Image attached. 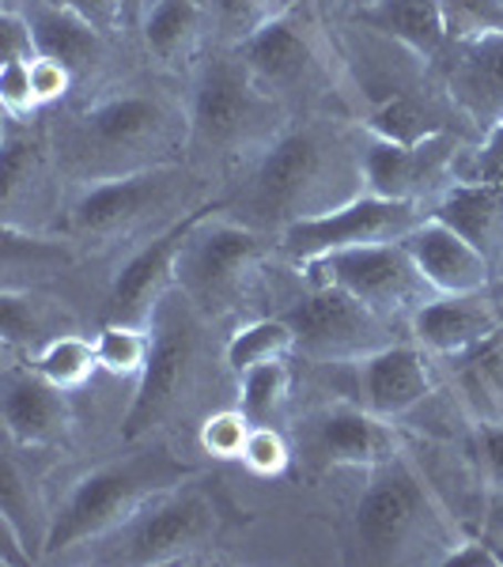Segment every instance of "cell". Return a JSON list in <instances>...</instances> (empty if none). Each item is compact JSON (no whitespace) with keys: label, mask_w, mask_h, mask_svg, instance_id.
<instances>
[{"label":"cell","mask_w":503,"mask_h":567,"mask_svg":"<svg viewBox=\"0 0 503 567\" xmlns=\"http://www.w3.org/2000/svg\"><path fill=\"white\" fill-rule=\"evenodd\" d=\"M99 371L114 374V379H141L152 355V326L133 322H106L95 333Z\"/></svg>","instance_id":"obj_31"},{"label":"cell","mask_w":503,"mask_h":567,"mask_svg":"<svg viewBox=\"0 0 503 567\" xmlns=\"http://www.w3.org/2000/svg\"><path fill=\"white\" fill-rule=\"evenodd\" d=\"M0 515H8L16 526L23 529L27 545H31L34 556L42 560L45 529H50V518L53 515H42V503H39V496H34L27 470L20 465L16 443H12V451L4 454V462H0Z\"/></svg>","instance_id":"obj_27"},{"label":"cell","mask_w":503,"mask_h":567,"mask_svg":"<svg viewBox=\"0 0 503 567\" xmlns=\"http://www.w3.org/2000/svg\"><path fill=\"white\" fill-rule=\"evenodd\" d=\"M189 477H194V470L178 454H171L167 443L141 446V451L122 454V458L84 473L61 499V507L53 511L42 560H58L80 545L106 542L136 511H144L155 496L178 488Z\"/></svg>","instance_id":"obj_3"},{"label":"cell","mask_w":503,"mask_h":567,"mask_svg":"<svg viewBox=\"0 0 503 567\" xmlns=\"http://www.w3.org/2000/svg\"><path fill=\"white\" fill-rule=\"evenodd\" d=\"M239 462L254 473V477H265V481L285 477L288 465H291V443L273 424H254Z\"/></svg>","instance_id":"obj_34"},{"label":"cell","mask_w":503,"mask_h":567,"mask_svg":"<svg viewBox=\"0 0 503 567\" xmlns=\"http://www.w3.org/2000/svg\"><path fill=\"white\" fill-rule=\"evenodd\" d=\"M446 567H503V548L489 534L481 537H459L451 553L443 556Z\"/></svg>","instance_id":"obj_41"},{"label":"cell","mask_w":503,"mask_h":567,"mask_svg":"<svg viewBox=\"0 0 503 567\" xmlns=\"http://www.w3.org/2000/svg\"><path fill=\"white\" fill-rule=\"evenodd\" d=\"M0 333L8 349L39 352L45 341H53V307L50 299H39L31 288H4L0 296Z\"/></svg>","instance_id":"obj_28"},{"label":"cell","mask_w":503,"mask_h":567,"mask_svg":"<svg viewBox=\"0 0 503 567\" xmlns=\"http://www.w3.org/2000/svg\"><path fill=\"white\" fill-rule=\"evenodd\" d=\"M53 4L76 12L80 20H88L95 31H103L106 39H114L117 31H125V12L122 0H53Z\"/></svg>","instance_id":"obj_40"},{"label":"cell","mask_w":503,"mask_h":567,"mask_svg":"<svg viewBox=\"0 0 503 567\" xmlns=\"http://www.w3.org/2000/svg\"><path fill=\"white\" fill-rule=\"evenodd\" d=\"M31 80H34V91H39V103L50 106L58 103V99H65L72 84H76V76L61 65V61H50V58H34L31 61Z\"/></svg>","instance_id":"obj_42"},{"label":"cell","mask_w":503,"mask_h":567,"mask_svg":"<svg viewBox=\"0 0 503 567\" xmlns=\"http://www.w3.org/2000/svg\"><path fill=\"white\" fill-rule=\"evenodd\" d=\"M424 216H428L424 205H413V200L360 194L345 200V205L329 208V213L296 219V224L277 235V246L304 272L307 265H315L326 254L352 250V246H374V243H401Z\"/></svg>","instance_id":"obj_11"},{"label":"cell","mask_w":503,"mask_h":567,"mask_svg":"<svg viewBox=\"0 0 503 567\" xmlns=\"http://www.w3.org/2000/svg\"><path fill=\"white\" fill-rule=\"evenodd\" d=\"M34 371L42 374L45 382L61 390H80L91 374L99 371V352H95V341L80 333H61L53 341H45L39 352H34Z\"/></svg>","instance_id":"obj_30"},{"label":"cell","mask_w":503,"mask_h":567,"mask_svg":"<svg viewBox=\"0 0 503 567\" xmlns=\"http://www.w3.org/2000/svg\"><path fill=\"white\" fill-rule=\"evenodd\" d=\"M34 58H39V45H34L27 12H4L0 16V65H20Z\"/></svg>","instance_id":"obj_39"},{"label":"cell","mask_w":503,"mask_h":567,"mask_svg":"<svg viewBox=\"0 0 503 567\" xmlns=\"http://www.w3.org/2000/svg\"><path fill=\"white\" fill-rule=\"evenodd\" d=\"M265 261V235L243 219L227 216V200H208L189 224L186 243L178 254L175 280L197 303L201 315H232L246 303L258 269Z\"/></svg>","instance_id":"obj_7"},{"label":"cell","mask_w":503,"mask_h":567,"mask_svg":"<svg viewBox=\"0 0 503 567\" xmlns=\"http://www.w3.org/2000/svg\"><path fill=\"white\" fill-rule=\"evenodd\" d=\"M69 390L45 382L34 368H8L0 379V405H4L8 443L23 451L61 446L72 432Z\"/></svg>","instance_id":"obj_17"},{"label":"cell","mask_w":503,"mask_h":567,"mask_svg":"<svg viewBox=\"0 0 503 567\" xmlns=\"http://www.w3.org/2000/svg\"><path fill=\"white\" fill-rule=\"evenodd\" d=\"M291 363L285 360H269L258 363V368L239 374V409L246 413L250 424H273L280 413H285L288 398H291Z\"/></svg>","instance_id":"obj_29"},{"label":"cell","mask_w":503,"mask_h":567,"mask_svg":"<svg viewBox=\"0 0 503 567\" xmlns=\"http://www.w3.org/2000/svg\"><path fill=\"white\" fill-rule=\"evenodd\" d=\"M0 103H4V114L12 117V122H31L42 110L39 91H34V80H31V61L0 65Z\"/></svg>","instance_id":"obj_36"},{"label":"cell","mask_w":503,"mask_h":567,"mask_svg":"<svg viewBox=\"0 0 503 567\" xmlns=\"http://www.w3.org/2000/svg\"><path fill=\"white\" fill-rule=\"evenodd\" d=\"M473 454L489 492H503V420H478L473 424Z\"/></svg>","instance_id":"obj_38"},{"label":"cell","mask_w":503,"mask_h":567,"mask_svg":"<svg viewBox=\"0 0 503 567\" xmlns=\"http://www.w3.org/2000/svg\"><path fill=\"white\" fill-rule=\"evenodd\" d=\"M201 208H194V213L186 219H178L175 227H167V231L152 235L148 243H141V250L117 269L114 284H110V299H106V322H133V326L152 322L160 299L178 284L175 280L178 254H182V243H186L189 224L197 219Z\"/></svg>","instance_id":"obj_16"},{"label":"cell","mask_w":503,"mask_h":567,"mask_svg":"<svg viewBox=\"0 0 503 567\" xmlns=\"http://www.w3.org/2000/svg\"><path fill=\"white\" fill-rule=\"evenodd\" d=\"M205 23L208 12L201 0H152L136 31H141L148 58L178 69L197 53L201 39H205Z\"/></svg>","instance_id":"obj_25"},{"label":"cell","mask_w":503,"mask_h":567,"mask_svg":"<svg viewBox=\"0 0 503 567\" xmlns=\"http://www.w3.org/2000/svg\"><path fill=\"white\" fill-rule=\"evenodd\" d=\"M189 152V110L163 87L133 84L91 99L69 117L58 167L80 186L182 163Z\"/></svg>","instance_id":"obj_2"},{"label":"cell","mask_w":503,"mask_h":567,"mask_svg":"<svg viewBox=\"0 0 503 567\" xmlns=\"http://www.w3.org/2000/svg\"><path fill=\"white\" fill-rule=\"evenodd\" d=\"M27 0H4V12H23Z\"/></svg>","instance_id":"obj_46"},{"label":"cell","mask_w":503,"mask_h":567,"mask_svg":"<svg viewBox=\"0 0 503 567\" xmlns=\"http://www.w3.org/2000/svg\"><path fill=\"white\" fill-rule=\"evenodd\" d=\"M446 42H473L503 34V0H439Z\"/></svg>","instance_id":"obj_33"},{"label":"cell","mask_w":503,"mask_h":567,"mask_svg":"<svg viewBox=\"0 0 503 567\" xmlns=\"http://www.w3.org/2000/svg\"><path fill=\"white\" fill-rule=\"evenodd\" d=\"M413 337L428 355H462L478 349L489 337L500 333L496 307L484 299V291L473 296H432L413 310Z\"/></svg>","instance_id":"obj_21"},{"label":"cell","mask_w":503,"mask_h":567,"mask_svg":"<svg viewBox=\"0 0 503 567\" xmlns=\"http://www.w3.org/2000/svg\"><path fill=\"white\" fill-rule=\"evenodd\" d=\"M451 45L446 99L473 130L492 133L503 122V34Z\"/></svg>","instance_id":"obj_20"},{"label":"cell","mask_w":503,"mask_h":567,"mask_svg":"<svg viewBox=\"0 0 503 567\" xmlns=\"http://www.w3.org/2000/svg\"><path fill=\"white\" fill-rule=\"evenodd\" d=\"M152 0H122V12H125V31H136L144 20V8H148Z\"/></svg>","instance_id":"obj_45"},{"label":"cell","mask_w":503,"mask_h":567,"mask_svg":"<svg viewBox=\"0 0 503 567\" xmlns=\"http://www.w3.org/2000/svg\"><path fill=\"white\" fill-rule=\"evenodd\" d=\"M280 318L296 333V352L326 363H356L363 355L379 352L387 341L390 318L374 315L349 291L329 288V284H310L307 291L280 310Z\"/></svg>","instance_id":"obj_13"},{"label":"cell","mask_w":503,"mask_h":567,"mask_svg":"<svg viewBox=\"0 0 503 567\" xmlns=\"http://www.w3.org/2000/svg\"><path fill=\"white\" fill-rule=\"evenodd\" d=\"M27 122H12L8 117V130H4V205L12 208L16 197H20L23 186H31L34 178L42 175V159H45V148L39 136H31V130H23Z\"/></svg>","instance_id":"obj_32"},{"label":"cell","mask_w":503,"mask_h":567,"mask_svg":"<svg viewBox=\"0 0 503 567\" xmlns=\"http://www.w3.org/2000/svg\"><path fill=\"white\" fill-rule=\"evenodd\" d=\"M250 427L254 424L246 420L243 409H219V413H208L205 424H201V446H205V454H213L219 462L243 458Z\"/></svg>","instance_id":"obj_35"},{"label":"cell","mask_w":503,"mask_h":567,"mask_svg":"<svg viewBox=\"0 0 503 567\" xmlns=\"http://www.w3.org/2000/svg\"><path fill=\"white\" fill-rule=\"evenodd\" d=\"M197 194V178L182 163L91 182V186H80L76 200H72L69 227L80 243H130L144 231L160 235L178 219H186L194 208L205 205Z\"/></svg>","instance_id":"obj_6"},{"label":"cell","mask_w":503,"mask_h":567,"mask_svg":"<svg viewBox=\"0 0 503 567\" xmlns=\"http://www.w3.org/2000/svg\"><path fill=\"white\" fill-rule=\"evenodd\" d=\"M269 4H280V0H269Z\"/></svg>","instance_id":"obj_48"},{"label":"cell","mask_w":503,"mask_h":567,"mask_svg":"<svg viewBox=\"0 0 503 567\" xmlns=\"http://www.w3.org/2000/svg\"><path fill=\"white\" fill-rule=\"evenodd\" d=\"M462 141L454 133H435L417 144H398L387 136L368 133L363 141V182L368 194L390 200H413L424 205V197H443L451 182H459Z\"/></svg>","instance_id":"obj_14"},{"label":"cell","mask_w":503,"mask_h":567,"mask_svg":"<svg viewBox=\"0 0 503 567\" xmlns=\"http://www.w3.org/2000/svg\"><path fill=\"white\" fill-rule=\"evenodd\" d=\"M216 503L201 484H178V488L155 496L148 507L136 515L122 529L103 542L106 564H130V567H160L194 560L216 542Z\"/></svg>","instance_id":"obj_9"},{"label":"cell","mask_w":503,"mask_h":567,"mask_svg":"<svg viewBox=\"0 0 503 567\" xmlns=\"http://www.w3.org/2000/svg\"><path fill=\"white\" fill-rule=\"evenodd\" d=\"M401 243H406L409 258H413L420 277L428 280L435 296H473V291L489 288V254L478 250L465 235H459L432 213L420 219Z\"/></svg>","instance_id":"obj_18"},{"label":"cell","mask_w":503,"mask_h":567,"mask_svg":"<svg viewBox=\"0 0 503 567\" xmlns=\"http://www.w3.org/2000/svg\"><path fill=\"white\" fill-rule=\"evenodd\" d=\"M432 216L489 254L503 243V182H451L432 205Z\"/></svg>","instance_id":"obj_24"},{"label":"cell","mask_w":503,"mask_h":567,"mask_svg":"<svg viewBox=\"0 0 503 567\" xmlns=\"http://www.w3.org/2000/svg\"><path fill=\"white\" fill-rule=\"evenodd\" d=\"M291 352H296V333H291V326L285 318L273 315V318H254V322L235 329L224 344V363H227V371L243 374V371L258 368V363L285 360Z\"/></svg>","instance_id":"obj_26"},{"label":"cell","mask_w":503,"mask_h":567,"mask_svg":"<svg viewBox=\"0 0 503 567\" xmlns=\"http://www.w3.org/2000/svg\"><path fill=\"white\" fill-rule=\"evenodd\" d=\"M280 4H296V0H280ZM280 4H277V8H280Z\"/></svg>","instance_id":"obj_47"},{"label":"cell","mask_w":503,"mask_h":567,"mask_svg":"<svg viewBox=\"0 0 503 567\" xmlns=\"http://www.w3.org/2000/svg\"><path fill=\"white\" fill-rule=\"evenodd\" d=\"M186 110L189 152L201 159L239 163L288 125V106L258 84L235 45L213 50L197 61Z\"/></svg>","instance_id":"obj_5"},{"label":"cell","mask_w":503,"mask_h":567,"mask_svg":"<svg viewBox=\"0 0 503 567\" xmlns=\"http://www.w3.org/2000/svg\"><path fill=\"white\" fill-rule=\"evenodd\" d=\"M352 23L401 45L417 61H435L446 45L439 0H368L352 12Z\"/></svg>","instance_id":"obj_22"},{"label":"cell","mask_w":503,"mask_h":567,"mask_svg":"<svg viewBox=\"0 0 503 567\" xmlns=\"http://www.w3.org/2000/svg\"><path fill=\"white\" fill-rule=\"evenodd\" d=\"M484 534L503 548V492H489V511H484Z\"/></svg>","instance_id":"obj_44"},{"label":"cell","mask_w":503,"mask_h":567,"mask_svg":"<svg viewBox=\"0 0 503 567\" xmlns=\"http://www.w3.org/2000/svg\"><path fill=\"white\" fill-rule=\"evenodd\" d=\"M243 178L227 200V216L280 235L296 219L329 213L368 194L363 141L333 117H299L273 133L261 148L243 155Z\"/></svg>","instance_id":"obj_1"},{"label":"cell","mask_w":503,"mask_h":567,"mask_svg":"<svg viewBox=\"0 0 503 567\" xmlns=\"http://www.w3.org/2000/svg\"><path fill=\"white\" fill-rule=\"evenodd\" d=\"M304 446L322 465H352V470H374L401 454L394 424L363 409L360 401H337L318 409L304 427Z\"/></svg>","instance_id":"obj_15"},{"label":"cell","mask_w":503,"mask_h":567,"mask_svg":"<svg viewBox=\"0 0 503 567\" xmlns=\"http://www.w3.org/2000/svg\"><path fill=\"white\" fill-rule=\"evenodd\" d=\"M27 20H31L39 58L61 61L76 80L88 76V72L103 61L106 34L95 31L88 20H80L76 12H69V8L53 4V0H39L34 8H27Z\"/></svg>","instance_id":"obj_23"},{"label":"cell","mask_w":503,"mask_h":567,"mask_svg":"<svg viewBox=\"0 0 503 567\" xmlns=\"http://www.w3.org/2000/svg\"><path fill=\"white\" fill-rule=\"evenodd\" d=\"M34 560H39V556H34V548L27 545L23 529L8 515H0V567H23Z\"/></svg>","instance_id":"obj_43"},{"label":"cell","mask_w":503,"mask_h":567,"mask_svg":"<svg viewBox=\"0 0 503 567\" xmlns=\"http://www.w3.org/2000/svg\"><path fill=\"white\" fill-rule=\"evenodd\" d=\"M304 277L310 284H329V288L349 291L363 307H371L382 318H401L420 303L435 296L420 269L409 258L406 243H374V246H352V250H337L307 265Z\"/></svg>","instance_id":"obj_12"},{"label":"cell","mask_w":503,"mask_h":567,"mask_svg":"<svg viewBox=\"0 0 503 567\" xmlns=\"http://www.w3.org/2000/svg\"><path fill=\"white\" fill-rule=\"evenodd\" d=\"M459 178L462 182H503V122L492 133H484L481 144L462 152Z\"/></svg>","instance_id":"obj_37"},{"label":"cell","mask_w":503,"mask_h":567,"mask_svg":"<svg viewBox=\"0 0 503 567\" xmlns=\"http://www.w3.org/2000/svg\"><path fill=\"white\" fill-rule=\"evenodd\" d=\"M432 368L420 344H382L379 352L356 360V401L387 420L409 416L432 398Z\"/></svg>","instance_id":"obj_19"},{"label":"cell","mask_w":503,"mask_h":567,"mask_svg":"<svg viewBox=\"0 0 503 567\" xmlns=\"http://www.w3.org/2000/svg\"><path fill=\"white\" fill-rule=\"evenodd\" d=\"M213 318L201 315L186 291L171 288L160 299L152 315V355L144 368L130 413L122 420V443H141L152 435L155 424H163L182 405L186 393H194L201 360H205V329Z\"/></svg>","instance_id":"obj_8"},{"label":"cell","mask_w":503,"mask_h":567,"mask_svg":"<svg viewBox=\"0 0 503 567\" xmlns=\"http://www.w3.org/2000/svg\"><path fill=\"white\" fill-rule=\"evenodd\" d=\"M235 50L243 53V61L258 76V84L285 106L299 103L304 95H326V87L337 80L333 58L322 45L318 23L310 20L304 0L280 4Z\"/></svg>","instance_id":"obj_10"},{"label":"cell","mask_w":503,"mask_h":567,"mask_svg":"<svg viewBox=\"0 0 503 567\" xmlns=\"http://www.w3.org/2000/svg\"><path fill=\"white\" fill-rule=\"evenodd\" d=\"M459 526L435 499L406 451L368 470L363 496L356 503V542L371 564H443L459 542Z\"/></svg>","instance_id":"obj_4"}]
</instances>
